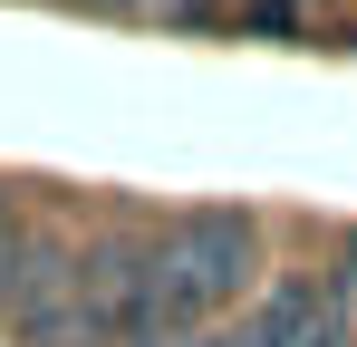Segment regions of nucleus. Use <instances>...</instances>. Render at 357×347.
Wrapping results in <instances>:
<instances>
[{
  "instance_id": "obj_5",
  "label": "nucleus",
  "mask_w": 357,
  "mask_h": 347,
  "mask_svg": "<svg viewBox=\"0 0 357 347\" xmlns=\"http://www.w3.org/2000/svg\"><path fill=\"white\" fill-rule=\"evenodd\" d=\"M97 10H135V0H97Z\"/></svg>"
},
{
  "instance_id": "obj_3",
  "label": "nucleus",
  "mask_w": 357,
  "mask_h": 347,
  "mask_svg": "<svg viewBox=\"0 0 357 347\" xmlns=\"http://www.w3.org/2000/svg\"><path fill=\"white\" fill-rule=\"evenodd\" d=\"M319 289H328V328L357 347V231L338 241V261H328V280H319Z\"/></svg>"
},
{
  "instance_id": "obj_1",
  "label": "nucleus",
  "mask_w": 357,
  "mask_h": 347,
  "mask_svg": "<svg viewBox=\"0 0 357 347\" xmlns=\"http://www.w3.org/2000/svg\"><path fill=\"white\" fill-rule=\"evenodd\" d=\"M261 280V231L251 213H174L145 241V338L174 347L203 318H222L241 289Z\"/></svg>"
},
{
  "instance_id": "obj_6",
  "label": "nucleus",
  "mask_w": 357,
  "mask_h": 347,
  "mask_svg": "<svg viewBox=\"0 0 357 347\" xmlns=\"http://www.w3.org/2000/svg\"><path fill=\"white\" fill-rule=\"evenodd\" d=\"M328 347H348V338H328Z\"/></svg>"
},
{
  "instance_id": "obj_2",
  "label": "nucleus",
  "mask_w": 357,
  "mask_h": 347,
  "mask_svg": "<svg viewBox=\"0 0 357 347\" xmlns=\"http://www.w3.org/2000/svg\"><path fill=\"white\" fill-rule=\"evenodd\" d=\"M328 289L319 280H271L251 299V318H241V347H328Z\"/></svg>"
},
{
  "instance_id": "obj_4",
  "label": "nucleus",
  "mask_w": 357,
  "mask_h": 347,
  "mask_svg": "<svg viewBox=\"0 0 357 347\" xmlns=\"http://www.w3.org/2000/svg\"><path fill=\"white\" fill-rule=\"evenodd\" d=\"M174 347H241V328H193V338H174Z\"/></svg>"
}]
</instances>
